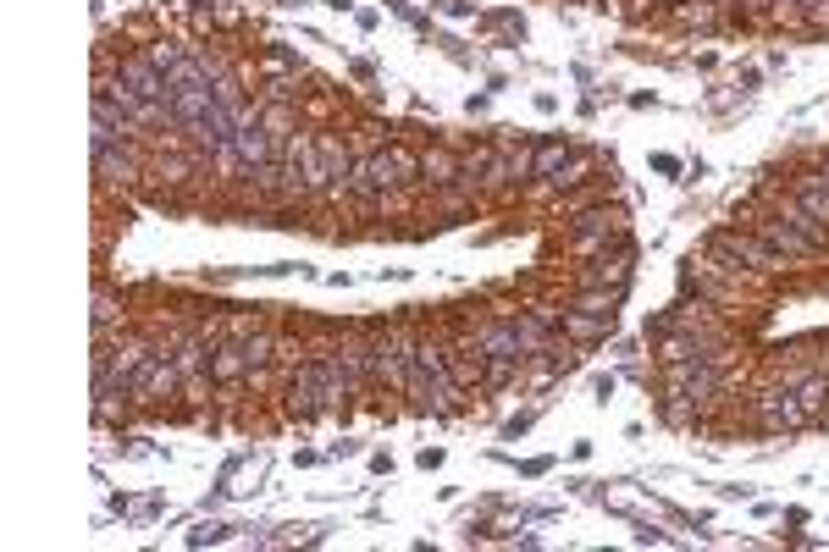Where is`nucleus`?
Here are the masks:
<instances>
[{
    "mask_svg": "<svg viewBox=\"0 0 829 552\" xmlns=\"http://www.w3.org/2000/svg\"><path fill=\"white\" fill-rule=\"evenodd\" d=\"M609 243H625V210L620 205H592V210H575L570 216V249L581 260H597Z\"/></svg>",
    "mask_w": 829,
    "mask_h": 552,
    "instance_id": "1",
    "label": "nucleus"
},
{
    "mask_svg": "<svg viewBox=\"0 0 829 552\" xmlns=\"http://www.w3.org/2000/svg\"><path fill=\"white\" fill-rule=\"evenodd\" d=\"M752 420H757V431L785 436V431H801V425H807V409H801V398L779 381V387H763V392L752 398Z\"/></svg>",
    "mask_w": 829,
    "mask_h": 552,
    "instance_id": "2",
    "label": "nucleus"
},
{
    "mask_svg": "<svg viewBox=\"0 0 829 552\" xmlns=\"http://www.w3.org/2000/svg\"><path fill=\"white\" fill-rule=\"evenodd\" d=\"M409 376H415V337H403V332L376 337V387H387V392L403 398Z\"/></svg>",
    "mask_w": 829,
    "mask_h": 552,
    "instance_id": "3",
    "label": "nucleus"
},
{
    "mask_svg": "<svg viewBox=\"0 0 829 552\" xmlns=\"http://www.w3.org/2000/svg\"><path fill=\"white\" fill-rule=\"evenodd\" d=\"M288 414H293L299 425H315V420L326 414V403H321V354H315V359H299V365L288 370Z\"/></svg>",
    "mask_w": 829,
    "mask_h": 552,
    "instance_id": "4",
    "label": "nucleus"
},
{
    "mask_svg": "<svg viewBox=\"0 0 829 552\" xmlns=\"http://www.w3.org/2000/svg\"><path fill=\"white\" fill-rule=\"evenodd\" d=\"M111 78H117L122 89H133V95L155 100V106H172V78H166L150 56H122V62L111 67Z\"/></svg>",
    "mask_w": 829,
    "mask_h": 552,
    "instance_id": "5",
    "label": "nucleus"
},
{
    "mask_svg": "<svg viewBox=\"0 0 829 552\" xmlns=\"http://www.w3.org/2000/svg\"><path fill=\"white\" fill-rule=\"evenodd\" d=\"M686 282H691V288H697V299H702V304H713V310H730V304H741V293H746V282H735V277H730L724 266H713V260H708V266H697V260H691Z\"/></svg>",
    "mask_w": 829,
    "mask_h": 552,
    "instance_id": "6",
    "label": "nucleus"
},
{
    "mask_svg": "<svg viewBox=\"0 0 829 552\" xmlns=\"http://www.w3.org/2000/svg\"><path fill=\"white\" fill-rule=\"evenodd\" d=\"M183 392V370L172 365V354H155L144 370H139V381H133V403H166V398H177Z\"/></svg>",
    "mask_w": 829,
    "mask_h": 552,
    "instance_id": "7",
    "label": "nucleus"
},
{
    "mask_svg": "<svg viewBox=\"0 0 829 552\" xmlns=\"http://www.w3.org/2000/svg\"><path fill=\"white\" fill-rule=\"evenodd\" d=\"M757 238H763V243H768V249H774L785 266H796V260H812V255H818V249H812V243H807V238H801V232H796V227H790L779 210L757 221Z\"/></svg>",
    "mask_w": 829,
    "mask_h": 552,
    "instance_id": "8",
    "label": "nucleus"
},
{
    "mask_svg": "<svg viewBox=\"0 0 829 552\" xmlns=\"http://www.w3.org/2000/svg\"><path fill=\"white\" fill-rule=\"evenodd\" d=\"M631 266H636V255L620 243L614 255L603 249L592 266H581V288H614V293H625L631 288Z\"/></svg>",
    "mask_w": 829,
    "mask_h": 552,
    "instance_id": "9",
    "label": "nucleus"
},
{
    "mask_svg": "<svg viewBox=\"0 0 829 552\" xmlns=\"http://www.w3.org/2000/svg\"><path fill=\"white\" fill-rule=\"evenodd\" d=\"M553 315V326L570 337V343H609L614 337V326H620V315H586V310H548Z\"/></svg>",
    "mask_w": 829,
    "mask_h": 552,
    "instance_id": "10",
    "label": "nucleus"
},
{
    "mask_svg": "<svg viewBox=\"0 0 829 552\" xmlns=\"http://www.w3.org/2000/svg\"><path fill=\"white\" fill-rule=\"evenodd\" d=\"M471 343H476L487 359H526V343H520V332H515L509 315H504V321H476V326H471Z\"/></svg>",
    "mask_w": 829,
    "mask_h": 552,
    "instance_id": "11",
    "label": "nucleus"
},
{
    "mask_svg": "<svg viewBox=\"0 0 829 552\" xmlns=\"http://www.w3.org/2000/svg\"><path fill=\"white\" fill-rule=\"evenodd\" d=\"M315 161H321V188L337 199V188H343V177H348V166H354L348 150H343V139H337V133H321V139H315Z\"/></svg>",
    "mask_w": 829,
    "mask_h": 552,
    "instance_id": "12",
    "label": "nucleus"
},
{
    "mask_svg": "<svg viewBox=\"0 0 829 552\" xmlns=\"http://www.w3.org/2000/svg\"><path fill=\"white\" fill-rule=\"evenodd\" d=\"M95 172H100V183L128 188V183H139V155L128 144H106V150H95Z\"/></svg>",
    "mask_w": 829,
    "mask_h": 552,
    "instance_id": "13",
    "label": "nucleus"
},
{
    "mask_svg": "<svg viewBox=\"0 0 829 552\" xmlns=\"http://www.w3.org/2000/svg\"><path fill=\"white\" fill-rule=\"evenodd\" d=\"M796 205H801L812 221H823V227H829V172H823V166L796 177Z\"/></svg>",
    "mask_w": 829,
    "mask_h": 552,
    "instance_id": "14",
    "label": "nucleus"
},
{
    "mask_svg": "<svg viewBox=\"0 0 829 552\" xmlns=\"http://www.w3.org/2000/svg\"><path fill=\"white\" fill-rule=\"evenodd\" d=\"M449 370H454V381L471 392V387H482V376H487V354L465 337L460 348H449Z\"/></svg>",
    "mask_w": 829,
    "mask_h": 552,
    "instance_id": "15",
    "label": "nucleus"
},
{
    "mask_svg": "<svg viewBox=\"0 0 829 552\" xmlns=\"http://www.w3.org/2000/svg\"><path fill=\"white\" fill-rule=\"evenodd\" d=\"M421 183H432V188L465 183V161L449 155V150H427V155H421Z\"/></svg>",
    "mask_w": 829,
    "mask_h": 552,
    "instance_id": "16",
    "label": "nucleus"
},
{
    "mask_svg": "<svg viewBox=\"0 0 829 552\" xmlns=\"http://www.w3.org/2000/svg\"><path fill=\"white\" fill-rule=\"evenodd\" d=\"M249 376V365H244V348H238V337H222L216 348H211V381H244Z\"/></svg>",
    "mask_w": 829,
    "mask_h": 552,
    "instance_id": "17",
    "label": "nucleus"
},
{
    "mask_svg": "<svg viewBox=\"0 0 829 552\" xmlns=\"http://www.w3.org/2000/svg\"><path fill=\"white\" fill-rule=\"evenodd\" d=\"M238 348H244V365H249V376H260V370L277 359V337H271L266 326H255L249 337H238Z\"/></svg>",
    "mask_w": 829,
    "mask_h": 552,
    "instance_id": "18",
    "label": "nucleus"
},
{
    "mask_svg": "<svg viewBox=\"0 0 829 552\" xmlns=\"http://www.w3.org/2000/svg\"><path fill=\"white\" fill-rule=\"evenodd\" d=\"M592 172H597V161H592V155H570V161H564L553 177H542V183H548V188H559V194H570V188H581Z\"/></svg>",
    "mask_w": 829,
    "mask_h": 552,
    "instance_id": "19",
    "label": "nucleus"
},
{
    "mask_svg": "<svg viewBox=\"0 0 829 552\" xmlns=\"http://www.w3.org/2000/svg\"><path fill=\"white\" fill-rule=\"evenodd\" d=\"M117 321H122V299L100 288V293H95V343H111Z\"/></svg>",
    "mask_w": 829,
    "mask_h": 552,
    "instance_id": "20",
    "label": "nucleus"
},
{
    "mask_svg": "<svg viewBox=\"0 0 829 552\" xmlns=\"http://www.w3.org/2000/svg\"><path fill=\"white\" fill-rule=\"evenodd\" d=\"M620 304H625V293H614V288H581L575 293V310H586V315H620Z\"/></svg>",
    "mask_w": 829,
    "mask_h": 552,
    "instance_id": "21",
    "label": "nucleus"
},
{
    "mask_svg": "<svg viewBox=\"0 0 829 552\" xmlns=\"http://www.w3.org/2000/svg\"><path fill=\"white\" fill-rule=\"evenodd\" d=\"M675 23H686V29H713V23H719V0H680Z\"/></svg>",
    "mask_w": 829,
    "mask_h": 552,
    "instance_id": "22",
    "label": "nucleus"
},
{
    "mask_svg": "<svg viewBox=\"0 0 829 552\" xmlns=\"http://www.w3.org/2000/svg\"><path fill=\"white\" fill-rule=\"evenodd\" d=\"M520 365H526V359H487V376H482V392H504L509 381H520Z\"/></svg>",
    "mask_w": 829,
    "mask_h": 552,
    "instance_id": "23",
    "label": "nucleus"
},
{
    "mask_svg": "<svg viewBox=\"0 0 829 552\" xmlns=\"http://www.w3.org/2000/svg\"><path fill=\"white\" fill-rule=\"evenodd\" d=\"M570 155H575L570 144H542V150L531 155V177H553V172H559V166H564Z\"/></svg>",
    "mask_w": 829,
    "mask_h": 552,
    "instance_id": "24",
    "label": "nucleus"
},
{
    "mask_svg": "<svg viewBox=\"0 0 829 552\" xmlns=\"http://www.w3.org/2000/svg\"><path fill=\"white\" fill-rule=\"evenodd\" d=\"M609 188H614V183H609ZM609 188H603V183H597V188H586V183H581V188H570V194H564V216H575V210H592V205H603V199H609Z\"/></svg>",
    "mask_w": 829,
    "mask_h": 552,
    "instance_id": "25",
    "label": "nucleus"
},
{
    "mask_svg": "<svg viewBox=\"0 0 829 552\" xmlns=\"http://www.w3.org/2000/svg\"><path fill=\"white\" fill-rule=\"evenodd\" d=\"M387 155H392V166H398L403 183H421V155H409L403 144H387Z\"/></svg>",
    "mask_w": 829,
    "mask_h": 552,
    "instance_id": "26",
    "label": "nucleus"
},
{
    "mask_svg": "<svg viewBox=\"0 0 829 552\" xmlns=\"http://www.w3.org/2000/svg\"><path fill=\"white\" fill-rule=\"evenodd\" d=\"M144 56H150V62H155L161 73H172V67H177V62H183L189 51H183V45H172V40H155V45H150Z\"/></svg>",
    "mask_w": 829,
    "mask_h": 552,
    "instance_id": "27",
    "label": "nucleus"
},
{
    "mask_svg": "<svg viewBox=\"0 0 829 552\" xmlns=\"http://www.w3.org/2000/svg\"><path fill=\"white\" fill-rule=\"evenodd\" d=\"M205 541H227V524H200V530H189V546H205Z\"/></svg>",
    "mask_w": 829,
    "mask_h": 552,
    "instance_id": "28",
    "label": "nucleus"
},
{
    "mask_svg": "<svg viewBox=\"0 0 829 552\" xmlns=\"http://www.w3.org/2000/svg\"><path fill=\"white\" fill-rule=\"evenodd\" d=\"M189 172H194V161H161V177H166V183H189Z\"/></svg>",
    "mask_w": 829,
    "mask_h": 552,
    "instance_id": "29",
    "label": "nucleus"
},
{
    "mask_svg": "<svg viewBox=\"0 0 829 552\" xmlns=\"http://www.w3.org/2000/svg\"><path fill=\"white\" fill-rule=\"evenodd\" d=\"M807 23H812V29H829V0H812V7H807Z\"/></svg>",
    "mask_w": 829,
    "mask_h": 552,
    "instance_id": "30",
    "label": "nucleus"
},
{
    "mask_svg": "<svg viewBox=\"0 0 829 552\" xmlns=\"http://www.w3.org/2000/svg\"><path fill=\"white\" fill-rule=\"evenodd\" d=\"M614 387H620V376H597V381H592V392H597V398H603V403H609V398H614Z\"/></svg>",
    "mask_w": 829,
    "mask_h": 552,
    "instance_id": "31",
    "label": "nucleus"
},
{
    "mask_svg": "<svg viewBox=\"0 0 829 552\" xmlns=\"http://www.w3.org/2000/svg\"><path fill=\"white\" fill-rule=\"evenodd\" d=\"M768 7L774 0H746V12H757V18H768Z\"/></svg>",
    "mask_w": 829,
    "mask_h": 552,
    "instance_id": "32",
    "label": "nucleus"
},
{
    "mask_svg": "<svg viewBox=\"0 0 829 552\" xmlns=\"http://www.w3.org/2000/svg\"><path fill=\"white\" fill-rule=\"evenodd\" d=\"M796 7H801V12H807V7H812V0H796Z\"/></svg>",
    "mask_w": 829,
    "mask_h": 552,
    "instance_id": "33",
    "label": "nucleus"
},
{
    "mask_svg": "<svg viewBox=\"0 0 829 552\" xmlns=\"http://www.w3.org/2000/svg\"><path fill=\"white\" fill-rule=\"evenodd\" d=\"M636 7H647V0H636Z\"/></svg>",
    "mask_w": 829,
    "mask_h": 552,
    "instance_id": "34",
    "label": "nucleus"
},
{
    "mask_svg": "<svg viewBox=\"0 0 829 552\" xmlns=\"http://www.w3.org/2000/svg\"><path fill=\"white\" fill-rule=\"evenodd\" d=\"M823 172H829V166H823Z\"/></svg>",
    "mask_w": 829,
    "mask_h": 552,
    "instance_id": "35",
    "label": "nucleus"
}]
</instances>
